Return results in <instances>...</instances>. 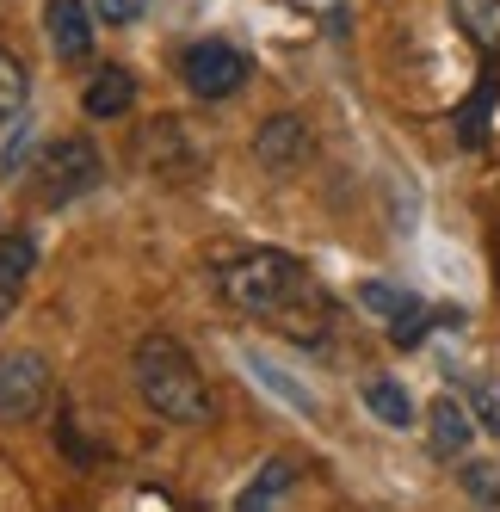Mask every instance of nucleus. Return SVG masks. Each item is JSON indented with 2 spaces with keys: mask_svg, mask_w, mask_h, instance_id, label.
<instances>
[{
  "mask_svg": "<svg viewBox=\"0 0 500 512\" xmlns=\"http://www.w3.org/2000/svg\"><path fill=\"white\" fill-rule=\"evenodd\" d=\"M217 297L254 321H278L297 346H321L328 340V297L321 284L291 260V253H272V247H254V253H235V260L217 266Z\"/></svg>",
  "mask_w": 500,
  "mask_h": 512,
  "instance_id": "nucleus-1",
  "label": "nucleus"
},
{
  "mask_svg": "<svg viewBox=\"0 0 500 512\" xmlns=\"http://www.w3.org/2000/svg\"><path fill=\"white\" fill-rule=\"evenodd\" d=\"M130 371H136V395L149 401V414L167 420V426H204L210 414H217L198 358L173 340V334H142Z\"/></svg>",
  "mask_w": 500,
  "mask_h": 512,
  "instance_id": "nucleus-2",
  "label": "nucleus"
},
{
  "mask_svg": "<svg viewBox=\"0 0 500 512\" xmlns=\"http://www.w3.org/2000/svg\"><path fill=\"white\" fill-rule=\"evenodd\" d=\"M247 75H254V62H247V50H235L229 38H198L180 56V81L198 99H235L247 87Z\"/></svg>",
  "mask_w": 500,
  "mask_h": 512,
  "instance_id": "nucleus-3",
  "label": "nucleus"
},
{
  "mask_svg": "<svg viewBox=\"0 0 500 512\" xmlns=\"http://www.w3.org/2000/svg\"><path fill=\"white\" fill-rule=\"evenodd\" d=\"M50 401V358L44 352H0V426L38 420Z\"/></svg>",
  "mask_w": 500,
  "mask_h": 512,
  "instance_id": "nucleus-4",
  "label": "nucleus"
},
{
  "mask_svg": "<svg viewBox=\"0 0 500 512\" xmlns=\"http://www.w3.org/2000/svg\"><path fill=\"white\" fill-rule=\"evenodd\" d=\"M38 186L50 204H68V198H87L99 186V155L87 136H68V142H50L44 161H38Z\"/></svg>",
  "mask_w": 500,
  "mask_h": 512,
  "instance_id": "nucleus-5",
  "label": "nucleus"
},
{
  "mask_svg": "<svg viewBox=\"0 0 500 512\" xmlns=\"http://www.w3.org/2000/svg\"><path fill=\"white\" fill-rule=\"evenodd\" d=\"M359 303L389 321V340H396V346H420V340H426V309H420L414 290L383 284V278H365V284H359Z\"/></svg>",
  "mask_w": 500,
  "mask_h": 512,
  "instance_id": "nucleus-6",
  "label": "nucleus"
},
{
  "mask_svg": "<svg viewBox=\"0 0 500 512\" xmlns=\"http://www.w3.org/2000/svg\"><path fill=\"white\" fill-rule=\"evenodd\" d=\"M309 149H315V136H309V124L297 112H278V118H266L254 130V161L266 173H297L309 161Z\"/></svg>",
  "mask_w": 500,
  "mask_h": 512,
  "instance_id": "nucleus-7",
  "label": "nucleus"
},
{
  "mask_svg": "<svg viewBox=\"0 0 500 512\" xmlns=\"http://www.w3.org/2000/svg\"><path fill=\"white\" fill-rule=\"evenodd\" d=\"M44 38L56 62H87L93 56V7L87 0H50L44 7Z\"/></svg>",
  "mask_w": 500,
  "mask_h": 512,
  "instance_id": "nucleus-8",
  "label": "nucleus"
},
{
  "mask_svg": "<svg viewBox=\"0 0 500 512\" xmlns=\"http://www.w3.org/2000/svg\"><path fill=\"white\" fill-rule=\"evenodd\" d=\"M426 445H433V457H445V463H463V457H470L476 420H470V408H463L457 395H439L433 408H426Z\"/></svg>",
  "mask_w": 500,
  "mask_h": 512,
  "instance_id": "nucleus-9",
  "label": "nucleus"
},
{
  "mask_svg": "<svg viewBox=\"0 0 500 512\" xmlns=\"http://www.w3.org/2000/svg\"><path fill=\"white\" fill-rule=\"evenodd\" d=\"M31 266H38V241H31L25 229L0 235V315H7V309L19 303V290H25Z\"/></svg>",
  "mask_w": 500,
  "mask_h": 512,
  "instance_id": "nucleus-10",
  "label": "nucleus"
},
{
  "mask_svg": "<svg viewBox=\"0 0 500 512\" xmlns=\"http://www.w3.org/2000/svg\"><path fill=\"white\" fill-rule=\"evenodd\" d=\"M81 105H87V118H124L130 112V105H136V75H130V68H99V75H93V87L81 93Z\"/></svg>",
  "mask_w": 500,
  "mask_h": 512,
  "instance_id": "nucleus-11",
  "label": "nucleus"
},
{
  "mask_svg": "<svg viewBox=\"0 0 500 512\" xmlns=\"http://www.w3.org/2000/svg\"><path fill=\"white\" fill-rule=\"evenodd\" d=\"M451 19L482 56H500V0H451Z\"/></svg>",
  "mask_w": 500,
  "mask_h": 512,
  "instance_id": "nucleus-12",
  "label": "nucleus"
},
{
  "mask_svg": "<svg viewBox=\"0 0 500 512\" xmlns=\"http://www.w3.org/2000/svg\"><path fill=\"white\" fill-rule=\"evenodd\" d=\"M291 482H297V469H291V463H284V457H278V463H266V469L254 475V482H247V488H241V500H235V512H272V506H278L284 494H291Z\"/></svg>",
  "mask_w": 500,
  "mask_h": 512,
  "instance_id": "nucleus-13",
  "label": "nucleus"
},
{
  "mask_svg": "<svg viewBox=\"0 0 500 512\" xmlns=\"http://www.w3.org/2000/svg\"><path fill=\"white\" fill-rule=\"evenodd\" d=\"M365 408L383 420V426H414V401L396 377H365Z\"/></svg>",
  "mask_w": 500,
  "mask_h": 512,
  "instance_id": "nucleus-14",
  "label": "nucleus"
},
{
  "mask_svg": "<svg viewBox=\"0 0 500 512\" xmlns=\"http://www.w3.org/2000/svg\"><path fill=\"white\" fill-rule=\"evenodd\" d=\"M494 75H482V87H476V99L470 105H463V112H457V136H463V149H476V142H482V130H488V112H494Z\"/></svg>",
  "mask_w": 500,
  "mask_h": 512,
  "instance_id": "nucleus-15",
  "label": "nucleus"
},
{
  "mask_svg": "<svg viewBox=\"0 0 500 512\" xmlns=\"http://www.w3.org/2000/svg\"><path fill=\"white\" fill-rule=\"evenodd\" d=\"M25 93H31L25 62H19L13 50H0V124H7L13 112H25Z\"/></svg>",
  "mask_w": 500,
  "mask_h": 512,
  "instance_id": "nucleus-16",
  "label": "nucleus"
},
{
  "mask_svg": "<svg viewBox=\"0 0 500 512\" xmlns=\"http://www.w3.org/2000/svg\"><path fill=\"white\" fill-rule=\"evenodd\" d=\"M463 488H470V500H482V506H500V469L463 463Z\"/></svg>",
  "mask_w": 500,
  "mask_h": 512,
  "instance_id": "nucleus-17",
  "label": "nucleus"
},
{
  "mask_svg": "<svg viewBox=\"0 0 500 512\" xmlns=\"http://www.w3.org/2000/svg\"><path fill=\"white\" fill-rule=\"evenodd\" d=\"M463 395H470V408H476L482 432H494V438H500V395H494L488 383H463Z\"/></svg>",
  "mask_w": 500,
  "mask_h": 512,
  "instance_id": "nucleus-18",
  "label": "nucleus"
},
{
  "mask_svg": "<svg viewBox=\"0 0 500 512\" xmlns=\"http://www.w3.org/2000/svg\"><path fill=\"white\" fill-rule=\"evenodd\" d=\"M136 7H142V0H93V13H99V19H112V25H130Z\"/></svg>",
  "mask_w": 500,
  "mask_h": 512,
  "instance_id": "nucleus-19",
  "label": "nucleus"
},
{
  "mask_svg": "<svg viewBox=\"0 0 500 512\" xmlns=\"http://www.w3.org/2000/svg\"><path fill=\"white\" fill-rule=\"evenodd\" d=\"M494 253H500V247H494Z\"/></svg>",
  "mask_w": 500,
  "mask_h": 512,
  "instance_id": "nucleus-20",
  "label": "nucleus"
}]
</instances>
